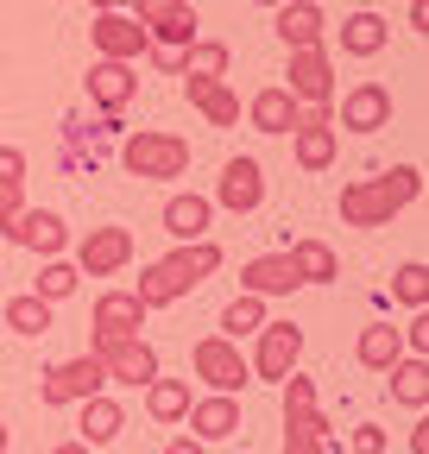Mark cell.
Returning <instances> with one entry per match:
<instances>
[{
  "mask_svg": "<svg viewBox=\"0 0 429 454\" xmlns=\"http://www.w3.org/2000/svg\"><path fill=\"white\" fill-rule=\"evenodd\" d=\"M417 196H423V170L417 164H392V170H379V177H354L341 190V221L347 227H392Z\"/></svg>",
  "mask_w": 429,
  "mask_h": 454,
  "instance_id": "6da1fadb",
  "label": "cell"
},
{
  "mask_svg": "<svg viewBox=\"0 0 429 454\" xmlns=\"http://www.w3.org/2000/svg\"><path fill=\"white\" fill-rule=\"evenodd\" d=\"M214 271H222V247H214V240H196V247H177V253H165L158 265H145L133 297H139L145 309H171L177 297H190L196 284L214 278Z\"/></svg>",
  "mask_w": 429,
  "mask_h": 454,
  "instance_id": "7a4b0ae2",
  "label": "cell"
},
{
  "mask_svg": "<svg viewBox=\"0 0 429 454\" xmlns=\"http://www.w3.org/2000/svg\"><path fill=\"white\" fill-rule=\"evenodd\" d=\"M121 164H127V177H139V184H171V177L190 170V139L139 127V133L121 139Z\"/></svg>",
  "mask_w": 429,
  "mask_h": 454,
  "instance_id": "3957f363",
  "label": "cell"
},
{
  "mask_svg": "<svg viewBox=\"0 0 429 454\" xmlns=\"http://www.w3.org/2000/svg\"><path fill=\"white\" fill-rule=\"evenodd\" d=\"M190 372H196L214 397H234V391H246V385H253L246 354L234 348V340H222V334H202L196 348H190Z\"/></svg>",
  "mask_w": 429,
  "mask_h": 454,
  "instance_id": "277c9868",
  "label": "cell"
},
{
  "mask_svg": "<svg viewBox=\"0 0 429 454\" xmlns=\"http://www.w3.org/2000/svg\"><path fill=\"white\" fill-rule=\"evenodd\" d=\"M107 391V372L95 354H76V360H58L38 385V404L44 411H64V404H82V397H101Z\"/></svg>",
  "mask_w": 429,
  "mask_h": 454,
  "instance_id": "5b68a950",
  "label": "cell"
},
{
  "mask_svg": "<svg viewBox=\"0 0 429 454\" xmlns=\"http://www.w3.org/2000/svg\"><path fill=\"white\" fill-rule=\"evenodd\" d=\"M297 360H303V328L272 316V322L259 328V354L246 360V372H253V379H265V385H285V379L297 372Z\"/></svg>",
  "mask_w": 429,
  "mask_h": 454,
  "instance_id": "8992f818",
  "label": "cell"
},
{
  "mask_svg": "<svg viewBox=\"0 0 429 454\" xmlns=\"http://www.w3.org/2000/svg\"><path fill=\"white\" fill-rule=\"evenodd\" d=\"M76 278H114L133 265V227H89L76 240Z\"/></svg>",
  "mask_w": 429,
  "mask_h": 454,
  "instance_id": "52a82bcc",
  "label": "cell"
},
{
  "mask_svg": "<svg viewBox=\"0 0 429 454\" xmlns=\"http://www.w3.org/2000/svg\"><path fill=\"white\" fill-rule=\"evenodd\" d=\"M145 316L152 309L133 291H101L95 297V316H89V348H101V340H139Z\"/></svg>",
  "mask_w": 429,
  "mask_h": 454,
  "instance_id": "ba28073f",
  "label": "cell"
},
{
  "mask_svg": "<svg viewBox=\"0 0 429 454\" xmlns=\"http://www.w3.org/2000/svg\"><path fill=\"white\" fill-rule=\"evenodd\" d=\"M89 44H95V57H107V64H139V57L152 51V38H145V26L133 20V13H95V26H89Z\"/></svg>",
  "mask_w": 429,
  "mask_h": 454,
  "instance_id": "9c48e42d",
  "label": "cell"
},
{
  "mask_svg": "<svg viewBox=\"0 0 429 454\" xmlns=\"http://www.w3.org/2000/svg\"><path fill=\"white\" fill-rule=\"evenodd\" d=\"M392 127V89L386 82H354L335 107V133H379Z\"/></svg>",
  "mask_w": 429,
  "mask_h": 454,
  "instance_id": "30bf717a",
  "label": "cell"
},
{
  "mask_svg": "<svg viewBox=\"0 0 429 454\" xmlns=\"http://www.w3.org/2000/svg\"><path fill=\"white\" fill-rule=\"evenodd\" d=\"M107 372V385H152L158 379V348L152 340H101V348H89Z\"/></svg>",
  "mask_w": 429,
  "mask_h": 454,
  "instance_id": "8fae6325",
  "label": "cell"
},
{
  "mask_svg": "<svg viewBox=\"0 0 429 454\" xmlns=\"http://www.w3.org/2000/svg\"><path fill=\"white\" fill-rule=\"evenodd\" d=\"M208 202L228 208V215H253V208L265 202V170H259V158H228V164H222V184H214Z\"/></svg>",
  "mask_w": 429,
  "mask_h": 454,
  "instance_id": "7c38bea8",
  "label": "cell"
},
{
  "mask_svg": "<svg viewBox=\"0 0 429 454\" xmlns=\"http://www.w3.org/2000/svg\"><path fill=\"white\" fill-rule=\"evenodd\" d=\"M291 101H335V57L329 44H309V51H291V82H285Z\"/></svg>",
  "mask_w": 429,
  "mask_h": 454,
  "instance_id": "4fadbf2b",
  "label": "cell"
},
{
  "mask_svg": "<svg viewBox=\"0 0 429 454\" xmlns=\"http://www.w3.org/2000/svg\"><path fill=\"white\" fill-rule=\"evenodd\" d=\"M7 240H13V247H32L38 259H64L70 227H64V215H58V208H20V221L7 227Z\"/></svg>",
  "mask_w": 429,
  "mask_h": 454,
  "instance_id": "5bb4252c",
  "label": "cell"
},
{
  "mask_svg": "<svg viewBox=\"0 0 429 454\" xmlns=\"http://www.w3.org/2000/svg\"><path fill=\"white\" fill-rule=\"evenodd\" d=\"M139 95V70L133 64H107V57H95L89 64V101L107 114V121H121V107Z\"/></svg>",
  "mask_w": 429,
  "mask_h": 454,
  "instance_id": "9a60e30c",
  "label": "cell"
},
{
  "mask_svg": "<svg viewBox=\"0 0 429 454\" xmlns=\"http://www.w3.org/2000/svg\"><path fill=\"white\" fill-rule=\"evenodd\" d=\"M272 26H278L285 51H309V44L329 38V20H322L316 0H285V7H272Z\"/></svg>",
  "mask_w": 429,
  "mask_h": 454,
  "instance_id": "2e32d148",
  "label": "cell"
},
{
  "mask_svg": "<svg viewBox=\"0 0 429 454\" xmlns=\"http://www.w3.org/2000/svg\"><path fill=\"white\" fill-rule=\"evenodd\" d=\"M183 417H190V435H196L202 448H208V442H228V435L240 429V397H214V391H208V397H196Z\"/></svg>",
  "mask_w": 429,
  "mask_h": 454,
  "instance_id": "e0dca14e",
  "label": "cell"
},
{
  "mask_svg": "<svg viewBox=\"0 0 429 454\" xmlns=\"http://www.w3.org/2000/svg\"><path fill=\"white\" fill-rule=\"evenodd\" d=\"M240 291L246 297H291V291H303V284H297V271H291L285 253H265V259L240 265Z\"/></svg>",
  "mask_w": 429,
  "mask_h": 454,
  "instance_id": "ac0fdd59",
  "label": "cell"
},
{
  "mask_svg": "<svg viewBox=\"0 0 429 454\" xmlns=\"http://www.w3.org/2000/svg\"><path fill=\"white\" fill-rule=\"evenodd\" d=\"M208 221H214V202L208 196H171L165 202V234L177 240V247H196V240H208Z\"/></svg>",
  "mask_w": 429,
  "mask_h": 454,
  "instance_id": "d6986e66",
  "label": "cell"
},
{
  "mask_svg": "<svg viewBox=\"0 0 429 454\" xmlns=\"http://www.w3.org/2000/svg\"><path fill=\"white\" fill-rule=\"evenodd\" d=\"M183 89H190V107L202 114L208 127H240V95H234L228 82H214V76H183Z\"/></svg>",
  "mask_w": 429,
  "mask_h": 454,
  "instance_id": "ffe728a7",
  "label": "cell"
},
{
  "mask_svg": "<svg viewBox=\"0 0 429 454\" xmlns=\"http://www.w3.org/2000/svg\"><path fill=\"white\" fill-rule=\"evenodd\" d=\"M285 429H309V435H329L335 423L322 417V397H316V379L291 372L285 379Z\"/></svg>",
  "mask_w": 429,
  "mask_h": 454,
  "instance_id": "44dd1931",
  "label": "cell"
},
{
  "mask_svg": "<svg viewBox=\"0 0 429 454\" xmlns=\"http://www.w3.org/2000/svg\"><path fill=\"white\" fill-rule=\"evenodd\" d=\"M354 360H360L366 372H392V366L404 360V334H398L392 322H372V328H360V340H354Z\"/></svg>",
  "mask_w": 429,
  "mask_h": 454,
  "instance_id": "7402d4cb",
  "label": "cell"
},
{
  "mask_svg": "<svg viewBox=\"0 0 429 454\" xmlns=\"http://www.w3.org/2000/svg\"><path fill=\"white\" fill-rule=\"evenodd\" d=\"M246 127H253V133H291V127H297V101L285 95V82L259 89V95L246 101Z\"/></svg>",
  "mask_w": 429,
  "mask_h": 454,
  "instance_id": "603a6c76",
  "label": "cell"
},
{
  "mask_svg": "<svg viewBox=\"0 0 429 454\" xmlns=\"http://www.w3.org/2000/svg\"><path fill=\"white\" fill-rule=\"evenodd\" d=\"M386 44H392V26L372 13V7H354V13L341 20V51H347V57H379Z\"/></svg>",
  "mask_w": 429,
  "mask_h": 454,
  "instance_id": "cb8c5ba5",
  "label": "cell"
},
{
  "mask_svg": "<svg viewBox=\"0 0 429 454\" xmlns=\"http://www.w3.org/2000/svg\"><path fill=\"white\" fill-rule=\"evenodd\" d=\"M76 429H82V435H76L82 448H107V442L127 429V411H121L107 391H101V397H82V423H76Z\"/></svg>",
  "mask_w": 429,
  "mask_h": 454,
  "instance_id": "d4e9b609",
  "label": "cell"
},
{
  "mask_svg": "<svg viewBox=\"0 0 429 454\" xmlns=\"http://www.w3.org/2000/svg\"><path fill=\"white\" fill-rule=\"evenodd\" d=\"M291 271H297V284H335L341 278V259H335V247L329 240H291Z\"/></svg>",
  "mask_w": 429,
  "mask_h": 454,
  "instance_id": "484cf974",
  "label": "cell"
},
{
  "mask_svg": "<svg viewBox=\"0 0 429 454\" xmlns=\"http://www.w3.org/2000/svg\"><path fill=\"white\" fill-rule=\"evenodd\" d=\"M20 208H26V152L0 145V234L20 221Z\"/></svg>",
  "mask_w": 429,
  "mask_h": 454,
  "instance_id": "4316f807",
  "label": "cell"
},
{
  "mask_svg": "<svg viewBox=\"0 0 429 454\" xmlns=\"http://www.w3.org/2000/svg\"><path fill=\"white\" fill-rule=\"evenodd\" d=\"M386 379H392V397H398L404 411H429V360L423 354H404Z\"/></svg>",
  "mask_w": 429,
  "mask_h": 454,
  "instance_id": "83f0119b",
  "label": "cell"
},
{
  "mask_svg": "<svg viewBox=\"0 0 429 454\" xmlns=\"http://www.w3.org/2000/svg\"><path fill=\"white\" fill-rule=\"evenodd\" d=\"M190 404H196V397H190V379H152V385H145V411H152V423H183Z\"/></svg>",
  "mask_w": 429,
  "mask_h": 454,
  "instance_id": "f1b7e54d",
  "label": "cell"
},
{
  "mask_svg": "<svg viewBox=\"0 0 429 454\" xmlns=\"http://www.w3.org/2000/svg\"><path fill=\"white\" fill-rule=\"evenodd\" d=\"M265 322H272V316H265V297H234L228 309H222V322H214V328H222V340H234V348H240V334H259Z\"/></svg>",
  "mask_w": 429,
  "mask_h": 454,
  "instance_id": "f546056e",
  "label": "cell"
},
{
  "mask_svg": "<svg viewBox=\"0 0 429 454\" xmlns=\"http://www.w3.org/2000/svg\"><path fill=\"white\" fill-rule=\"evenodd\" d=\"M291 139H297V164H303V170H329L335 152H341V133H335V127H297Z\"/></svg>",
  "mask_w": 429,
  "mask_h": 454,
  "instance_id": "4dcf8cb0",
  "label": "cell"
},
{
  "mask_svg": "<svg viewBox=\"0 0 429 454\" xmlns=\"http://www.w3.org/2000/svg\"><path fill=\"white\" fill-rule=\"evenodd\" d=\"M76 284H82V278H76V265H70V259H44V265H38V284H32V297L58 309L64 297H76Z\"/></svg>",
  "mask_w": 429,
  "mask_h": 454,
  "instance_id": "1f68e13d",
  "label": "cell"
},
{
  "mask_svg": "<svg viewBox=\"0 0 429 454\" xmlns=\"http://www.w3.org/2000/svg\"><path fill=\"white\" fill-rule=\"evenodd\" d=\"M177 76H214V82H222L228 76V44L196 38L190 51H177Z\"/></svg>",
  "mask_w": 429,
  "mask_h": 454,
  "instance_id": "d6a6232c",
  "label": "cell"
},
{
  "mask_svg": "<svg viewBox=\"0 0 429 454\" xmlns=\"http://www.w3.org/2000/svg\"><path fill=\"white\" fill-rule=\"evenodd\" d=\"M7 328H13V334H26V340L51 334V303H38L32 291H26V297H7Z\"/></svg>",
  "mask_w": 429,
  "mask_h": 454,
  "instance_id": "836d02e7",
  "label": "cell"
},
{
  "mask_svg": "<svg viewBox=\"0 0 429 454\" xmlns=\"http://www.w3.org/2000/svg\"><path fill=\"white\" fill-rule=\"evenodd\" d=\"M121 13H133V20L145 26V38H152L158 26H171V20H183V13H196V7H190V0H127Z\"/></svg>",
  "mask_w": 429,
  "mask_h": 454,
  "instance_id": "e575fe53",
  "label": "cell"
},
{
  "mask_svg": "<svg viewBox=\"0 0 429 454\" xmlns=\"http://www.w3.org/2000/svg\"><path fill=\"white\" fill-rule=\"evenodd\" d=\"M392 297H398V303H410V309H423V303H429V265H423V259H410V265H398V271H392Z\"/></svg>",
  "mask_w": 429,
  "mask_h": 454,
  "instance_id": "d590c367",
  "label": "cell"
},
{
  "mask_svg": "<svg viewBox=\"0 0 429 454\" xmlns=\"http://www.w3.org/2000/svg\"><path fill=\"white\" fill-rule=\"evenodd\" d=\"M297 127H335V101H297Z\"/></svg>",
  "mask_w": 429,
  "mask_h": 454,
  "instance_id": "8d00e7d4",
  "label": "cell"
},
{
  "mask_svg": "<svg viewBox=\"0 0 429 454\" xmlns=\"http://www.w3.org/2000/svg\"><path fill=\"white\" fill-rule=\"evenodd\" d=\"M285 454H329V435H309V429H285Z\"/></svg>",
  "mask_w": 429,
  "mask_h": 454,
  "instance_id": "74e56055",
  "label": "cell"
},
{
  "mask_svg": "<svg viewBox=\"0 0 429 454\" xmlns=\"http://www.w3.org/2000/svg\"><path fill=\"white\" fill-rule=\"evenodd\" d=\"M354 454H386V429L379 423H360L354 429Z\"/></svg>",
  "mask_w": 429,
  "mask_h": 454,
  "instance_id": "f35d334b",
  "label": "cell"
},
{
  "mask_svg": "<svg viewBox=\"0 0 429 454\" xmlns=\"http://www.w3.org/2000/svg\"><path fill=\"white\" fill-rule=\"evenodd\" d=\"M398 334H404V348H410V354H423V348H429V316L417 309V316H410V328H398Z\"/></svg>",
  "mask_w": 429,
  "mask_h": 454,
  "instance_id": "ab89813d",
  "label": "cell"
},
{
  "mask_svg": "<svg viewBox=\"0 0 429 454\" xmlns=\"http://www.w3.org/2000/svg\"><path fill=\"white\" fill-rule=\"evenodd\" d=\"M165 454H208L196 435H177V442H165Z\"/></svg>",
  "mask_w": 429,
  "mask_h": 454,
  "instance_id": "60d3db41",
  "label": "cell"
},
{
  "mask_svg": "<svg viewBox=\"0 0 429 454\" xmlns=\"http://www.w3.org/2000/svg\"><path fill=\"white\" fill-rule=\"evenodd\" d=\"M410 32H429V0H410Z\"/></svg>",
  "mask_w": 429,
  "mask_h": 454,
  "instance_id": "b9f144b4",
  "label": "cell"
},
{
  "mask_svg": "<svg viewBox=\"0 0 429 454\" xmlns=\"http://www.w3.org/2000/svg\"><path fill=\"white\" fill-rule=\"evenodd\" d=\"M410 454H429V423H417V429H410Z\"/></svg>",
  "mask_w": 429,
  "mask_h": 454,
  "instance_id": "7bdbcfd3",
  "label": "cell"
},
{
  "mask_svg": "<svg viewBox=\"0 0 429 454\" xmlns=\"http://www.w3.org/2000/svg\"><path fill=\"white\" fill-rule=\"evenodd\" d=\"M51 454H95V448H82V442H58Z\"/></svg>",
  "mask_w": 429,
  "mask_h": 454,
  "instance_id": "ee69618b",
  "label": "cell"
},
{
  "mask_svg": "<svg viewBox=\"0 0 429 454\" xmlns=\"http://www.w3.org/2000/svg\"><path fill=\"white\" fill-rule=\"evenodd\" d=\"M89 7H95V13H114V7H127V0H89Z\"/></svg>",
  "mask_w": 429,
  "mask_h": 454,
  "instance_id": "f6af8a7d",
  "label": "cell"
},
{
  "mask_svg": "<svg viewBox=\"0 0 429 454\" xmlns=\"http://www.w3.org/2000/svg\"><path fill=\"white\" fill-rule=\"evenodd\" d=\"M246 7H285V0H246Z\"/></svg>",
  "mask_w": 429,
  "mask_h": 454,
  "instance_id": "bcb514c9",
  "label": "cell"
},
{
  "mask_svg": "<svg viewBox=\"0 0 429 454\" xmlns=\"http://www.w3.org/2000/svg\"><path fill=\"white\" fill-rule=\"evenodd\" d=\"M7 442H13V435H7V423H0V454H7Z\"/></svg>",
  "mask_w": 429,
  "mask_h": 454,
  "instance_id": "7dc6e473",
  "label": "cell"
},
{
  "mask_svg": "<svg viewBox=\"0 0 429 454\" xmlns=\"http://www.w3.org/2000/svg\"><path fill=\"white\" fill-rule=\"evenodd\" d=\"M354 7H372V0H354Z\"/></svg>",
  "mask_w": 429,
  "mask_h": 454,
  "instance_id": "c3c4849f",
  "label": "cell"
}]
</instances>
